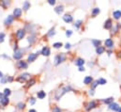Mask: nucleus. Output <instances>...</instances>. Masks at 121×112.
<instances>
[{
	"instance_id": "nucleus-21",
	"label": "nucleus",
	"mask_w": 121,
	"mask_h": 112,
	"mask_svg": "<svg viewBox=\"0 0 121 112\" xmlns=\"http://www.w3.org/2000/svg\"><path fill=\"white\" fill-rule=\"evenodd\" d=\"M45 96H46L45 91L40 90V91H39V92H38V98H39V99H43Z\"/></svg>"
},
{
	"instance_id": "nucleus-7",
	"label": "nucleus",
	"mask_w": 121,
	"mask_h": 112,
	"mask_svg": "<svg viewBox=\"0 0 121 112\" xmlns=\"http://www.w3.org/2000/svg\"><path fill=\"white\" fill-rule=\"evenodd\" d=\"M41 54H42L43 56H48L50 54H51V50H50V48H49L48 46H44V47L42 48V50H41Z\"/></svg>"
},
{
	"instance_id": "nucleus-44",
	"label": "nucleus",
	"mask_w": 121,
	"mask_h": 112,
	"mask_svg": "<svg viewBox=\"0 0 121 112\" xmlns=\"http://www.w3.org/2000/svg\"><path fill=\"white\" fill-rule=\"evenodd\" d=\"M79 71H80V72H84V71H85V68H84V67H80V68H79Z\"/></svg>"
},
{
	"instance_id": "nucleus-35",
	"label": "nucleus",
	"mask_w": 121,
	"mask_h": 112,
	"mask_svg": "<svg viewBox=\"0 0 121 112\" xmlns=\"http://www.w3.org/2000/svg\"><path fill=\"white\" fill-rule=\"evenodd\" d=\"M4 39H5V33L0 32V42H4Z\"/></svg>"
},
{
	"instance_id": "nucleus-34",
	"label": "nucleus",
	"mask_w": 121,
	"mask_h": 112,
	"mask_svg": "<svg viewBox=\"0 0 121 112\" xmlns=\"http://www.w3.org/2000/svg\"><path fill=\"white\" fill-rule=\"evenodd\" d=\"M17 107H18L19 109H23V108L26 107V104H25V103H19V104L17 105Z\"/></svg>"
},
{
	"instance_id": "nucleus-24",
	"label": "nucleus",
	"mask_w": 121,
	"mask_h": 112,
	"mask_svg": "<svg viewBox=\"0 0 121 112\" xmlns=\"http://www.w3.org/2000/svg\"><path fill=\"white\" fill-rule=\"evenodd\" d=\"M23 9H24L25 10H27L28 9H30V3H29L28 1H26V2L24 3V6H23Z\"/></svg>"
},
{
	"instance_id": "nucleus-13",
	"label": "nucleus",
	"mask_w": 121,
	"mask_h": 112,
	"mask_svg": "<svg viewBox=\"0 0 121 112\" xmlns=\"http://www.w3.org/2000/svg\"><path fill=\"white\" fill-rule=\"evenodd\" d=\"M12 80H13V78H12L11 76H3L0 81H1L2 84H4V83H6V82H11Z\"/></svg>"
},
{
	"instance_id": "nucleus-18",
	"label": "nucleus",
	"mask_w": 121,
	"mask_h": 112,
	"mask_svg": "<svg viewBox=\"0 0 121 112\" xmlns=\"http://www.w3.org/2000/svg\"><path fill=\"white\" fill-rule=\"evenodd\" d=\"M63 10H64V7L63 6H58V7H56V9H55V11L57 13V14H60L63 12Z\"/></svg>"
},
{
	"instance_id": "nucleus-10",
	"label": "nucleus",
	"mask_w": 121,
	"mask_h": 112,
	"mask_svg": "<svg viewBox=\"0 0 121 112\" xmlns=\"http://www.w3.org/2000/svg\"><path fill=\"white\" fill-rule=\"evenodd\" d=\"M96 107H97V104H96V102H94V101H91L90 103H88V104H87V106H86V109L87 111H89V110H91V109L95 108Z\"/></svg>"
},
{
	"instance_id": "nucleus-38",
	"label": "nucleus",
	"mask_w": 121,
	"mask_h": 112,
	"mask_svg": "<svg viewBox=\"0 0 121 112\" xmlns=\"http://www.w3.org/2000/svg\"><path fill=\"white\" fill-rule=\"evenodd\" d=\"M98 85H99V82H98V80H97V81H94V82L92 83L91 87H92V89H95V88H96Z\"/></svg>"
},
{
	"instance_id": "nucleus-25",
	"label": "nucleus",
	"mask_w": 121,
	"mask_h": 112,
	"mask_svg": "<svg viewBox=\"0 0 121 112\" xmlns=\"http://www.w3.org/2000/svg\"><path fill=\"white\" fill-rule=\"evenodd\" d=\"M113 102H114V98H113V97H110V98H107V99H104V100H103V103L108 104V105L112 104Z\"/></svg>"
},
{
	"instance_id": "nucleus-48",
	"label": "nucleus",
	"mask_w": 121,
	"mask_h": 112,
	"mask_svg": "<svg viewBox=\"0 0 121 112\" xmlns=\"http://www.w3.org/2000/svg\"><path fill=\"white\" fill-rule=\"evenodd\" d=\"M118 56H119V57H121V52H119V53H118Z\"/></svg>"
},
{
	"instance_id": "nucleus-42",
	"label": "nucleus",
	"mask_w": 121,
	"mask_h": 112,
	"mask_svg": "<svg viewBox=\"0 0 121 112\" xmlns=\"http://www.w3.org/2000/svg\"><path fill=\"white\" fill-rule=\"evenodd\" d=\"M48 2H49L50 5H55L56 4V0H49Z\"/></svg>"
},
{
	"instance_id": "nucleus-8",
	"label": "nucleus",
	"mask_w": 121,
	"mask_h": 112,
	"mask_svg": "<svg viewBox=\"0 0 121 112\" xmlns=\"http://www.w3.org/2000/svg\"><path fill=\"white\" fill-rule=\"evenodd\" d=\"M21 15H22V9H19V8L14 9V10H13V17L19 18Z\"/></svg>"
},
{
	"instance_id": "nucleus-47",
	"label": "nucleus",
	"mask_w": 121,
	"mask_h": 112,
	"mask_svg": "<svg viewBox=\"0 0 121 112\" xmlns=\"http://www.w3.org/2000/svg\"><path fill=\"white\" fill-rule=\"evenodd\" d=\"M29 112H37V111H36L35 109H30V110H29Z\"/></svg>"
},
{
	"instance_id": "nucleus-29",
	"label": "nucleus",
	"mask_w": 121,
	"mask_h": 112,
	"mask_svg": "<svg viewBox=\"0 0 121 112\" xmlns=\"http://www.w3.org/2000/svg\"><path fill=\"white\" fill-rule=\"evenodd\" d=\"M92 42H93L94 46H96V47H99L101 42H100V41H97V40H93V41H92Z\"/></svg>"
},
{
	"instance_id": "nucleus-14",
	"label": "nucleus",
	"mask_w": 121,
	"mask_h": 112,
	"mask_svg": "<svg viewBox=\"0 0 121 112\" xmlns=\"http://www.w3.org/2000/svg\"><path fill=\"white\" fill-rule=\"evenodd\" d=\"M63 20L66 22V23H70L72 21V16L70 14H65L63 16Z\"/></svg>"
},
{
	"instance_id": "nucleus-22",
	"label": "nucleus",
	"mask_w": 121,
	"mask_h": 112,
	"mask_svg": "<svg viewBox=\"0 0 121 112\" xmlns=\"http://www.w3.org/2000/svg\"><path fill=\"white\" fill-rule=\"evenodd\" d=\"M114 18L115 19H119L121 17V11L120 10H116V11H114Z\"/></svg>"
},
{
	"instance_id": "nucleus-3",
	"label": "nucleus",
	"mask_w": 121,
	"mask_h": 112,
	"mask_svg": "<svg viewBox=\"0 0 121 112\" xmlns=\"http://www.w3.org/2000/svg\"><path fill=\"white\" fill-rule=\"evenodd\" d=\"M65 59H66V56H65V55H64V54L57 55V56H56V59H55V61H56V65L60 64L61 62H63Z\"/></svg>"
},
{
	"instance_id": "nucleus-33",
	"label": "nucleus",
	"mask_w": 121,
	"mask_h": 112,
	"mask_svg": "<svg viewBox=\"0 0 121 112\" xmlns=\"http://www.w3.org/2000/svg\"><path fill=\"white\" fill-rule=\"evenodd\" d=\"M9 94H10V89H5V90H4V95H5V97H8Z\"/></svg>"
},
{
	"instance_id": "nucleus-16",
	"label": "nucleus",
	"mask_w": 121,
	"mask_h": 112,
	"mask_svg": "<svg viewBox=\"0 0 121 112\" xmlns=\"http://www.w3.org/2000/svg\"><path fill=\"white\" fill-rule=\"evenodd\" d=\"M105 46H107L108 48H112L114 46V42H113V40L111 39H107L105 41Z\"/></svg>"
},
{
	"instance_id": "nucleus-23",
	"label": "nucleus",
	"mask_w": 121,
	"mask_h": 112,
	"mask_svg": "<svg viewBox=\"0 0 121 112\" xmlns=\"http://www.w3.org/2000/svg\"><path fill=\"white\" fill-rule=\"evenodd\" d=\"M92 81H93V79H92L91 76H86V77L85 78V80H84V83L86 85H88V84H91Z\"/></svg>"
},
{
	"instance_id": "nucleus-36",
	"label": "nucleus",
	"mask_w": 121,
	"mask_h": 112,
	"mask_svg": "<svg viewBox=\"0 0 121 112\" xmlns=\"http://www.w3.org/2000/svg\"><path fill=\"white\" fill-rule=\"evenodd\" d=\"M53 46H54L55 48H60L61 46H62V43H61V42H56V43L53 44Z\"/></svg>"
},
{
	"instance_id": "nucleus-27",
	"label": "nucleus",
	"mask_w": 121,
	"mask_h": 112,
	"mask_svg": "<svg viewBox=\"0 0 121 112\" xmlns=\"http://www.w3.org/2000/svg\"><path fill=\"white\" fill-rule=\"evenodd\" d=\"M99 13V8L93 9V10H92V15H93V16H96V15H98Z\"/></svg>"
},
{
	"instance_id": "nucleus-19",
	"label": "nucleus",
	"mask_w": 121,
	"mask_h": 112,
	"mask_svg": "<svg viewBox=\"0 0 121 112\" xmlns=\"http://www.w3.org/2000/svg\"><path fill=\"white\" fill-rule=\"evenodd\" d=\"M103 52H104V47H102V46H99V47L96 48V53H97L98 55H100V54H102Z\"/></svg>"
},
{
	"instance_id": "nucleus-43",
	"label": "nucleus",
	"mask_w": 121,
	"mask_h": 112,
	"mask_svg": "<svg viewBox=\"0 0 121 112\" xmlns=\"http://www.w3.org/2000/svg\"><path fill=\"white\" fill-rule=\"evenodd\" d=\"M65 47H66L67 49H69V48H70V44H69V43H67V44L65 45Z\"/></svg>"
},
{
	"instance_id": "nucleus-1",
	"label": "nucleus",
	"mask_w": 121,
	"mask_h": 112,
	"mask_svg": "<svg viewBox=\"0 0 121 112\" xmlns=\"http://www.w3.org/2000/svg\"><path fill=\"white\" fill-rule=\"evenodd\" d=\"M69 90H72V89H71L70 86L62 87L61 89H59L56 91V100H59L66 92H68V91H69Z\"/></svg>"
},
{
	"instance_id": "nucleus-2",
	"label": "nucleus",
	"mask_w": 121,
	"mask_h": 112,
	"mask_svg": "<svg viewBox=\"0 0 121 112\" xmlns=\"http://www.w3.org/2000/svg\"><path fill=\"white\" fill-rule=\"evenodd\" d=\"M24 56V50L23 49H18L14 52V55H13V57L15 59H20L22 56Z\"/></svg>"
},
{
	"instance_id": "nucleus-45",
	"label": "nucleus",
	"mask_w": 121,
	"mask_h": 112,
	"mask_svg": "<svg viewBox=\"0 0 121 112\" xmlns=\"http://www.w3.org/2000/svg\"><path fill=\"white\" fill-rule=\"evenodd\" d=\"M2 98H3V94H2V93H1V92H0V100H1V99H2Z\"/></svg>"
},
{
	"instance_id": "nucleus-12",
	"label": "nucleus",
	"mask_w": 121,
	"mask_h": 112,
	"mask_svg": "<svg viewBox=\"0 0 121 112\" xmlns=\"http://www.w3.org/2000/svg\"><path fill=\"white\" fill-rule=\"evenodd\" d=\"M13 20H14V17H13L12 15H9V16L6 18V20H5V25H6V26L10 25V24L13 22Z\"/></svg>"
},
{
	"instance_id": "nucleus-11",
	"label": "nucleus",
	"mask_w": 121,
	"mask_h": 112,
	"mask_svg": "<svg viewBox=\"0 0 121 112\" xmlns=\"http://www.w3.org/2000/svg\"><path fill=\"white\" fill-rule=\"evenodd\" d=\"M37 56H38V54H37V53L29 54V55H28V57H27V61H28V62H33V61H35V59L37 58Z\"/></svg>"
},
{
	"instance_id": "nucleus-32",
	"label": "nucleus",
	"mask_w": 121,
	"mask_h": 112,
	"mask_svg": "<svg viewBox=\"0 0 121 112\" xmlns=\"http://www.w3.org/2000/svg\"><path fill=\"white\" fill-rule=\"evenodd\" d=\"M98 82H99V85H105L107 83V81L104 79V78H99V80H98Z\"/></svg>"
},
{
	"instance_id": "nucleus-20",
	"label": "nucleus",
	"mask_w": 121,
	"mask_h": 112,
	"mask_svg": "<svg viewBox=\"0 0 121 112\" xmlns=\"http://www.w3.org/2000/svg\"><path fill=\"white\" fill-rule=\"evenodd\" d=\"M85 63V60L83 59V58H78L76 61H75V65H77V66H80V67H82V65Z\"/></svg>"
},
{
	"instance_id": "nucleus-30",
	"label": "nucleus",
	"mask_w": 121,
	"mask_h": 112,
	"mask_svg": "<svg viewBox=\"0 0 121 112\" xmlns=\"http://www.w3.org/2000/svg\"><path fill=\"white\" fill-rule=\"evenodd\" d=\"M35 41H36V39H35V36H34V35H32V36H29V37H28V42H29L30 44H32Z\"/></svg>"
},
{
	"instance_id": "nucleus-37",
	"label": "nucleus",
	"mask_w": 121,
	"mask_h": 112,
	"mask_svg": "<svg viewBox=\"0 0 121 112\" xmlns=\"http://www.w3.org/2000/svg\"><path fill=\"white\" fill-rule=\"evenodd\" d=\"M52 112H62V110H61L60 107H55L53 108Z\"/></svg>"
},
{
	"instance_id": "nucleus-17",
	"label": "nucleus",
	"mask_w": 121,
	"mask_h": 112,
	"mask_svg": "<svg viewBox=\"0 0 121 112\" xmlns=\"http://www.w3.org/2000/svg\"><path fill=\"white\" fill-rule=\"evenodd\" d=\"M9 98L8 97H3L1 100H0V103H1V105L2 106H7L8 104H9Z\"/></svg>"
},
{
	"instance_id": "nucleus-39",
	"label": "nucleus",
	"mask_w": 121,
	"mask_h": 112,
	"mask_svg": "<svg viewBox=\"0 0 121 112\" xmlns=\"http://www.w3.org/2000/svg\"><path fill=\"white\" fill-rule=\"evenodd\" d=\"M71 34H72V31H71V30H67V31H66V36H67V37H70Z\"/></svg>"
},
{
	"instance_id": "nucleus-28",
	"label": "nucleus",
	"mask_w": 121,
	"mask_h": 112,
	"mask_svg": "<svg viewBox=\"0 0 121 112\" xmlns=\"http://www.w3.org/2000/svg\"><path fill=\"white\" fill-rule=\"evenodd\" d=\"M35 83H36V80H35L34 78H31L30 80L27 82V88H28V87H31V86H33Z\"/></svg>"
},
{
	"instance_id": "nucleus-31",
	"label": "nucleus",
	"mask_w": 121,
	"mask_h": 112,
	"mask_svg": "<svg viewBox=\"0 0 121 112\" xmlns=\"http://www.w3.org/2000/svg\"><path fill=\"white\" fill-rule=\"evenodd\" d=\"M55 34H56L55 28H52V29H51V30H50V31L48 32V34H47V35H48V37H52V36H54Z\"/></svg>"
},
{
	"instance_id": "nucleus-5",
	"label": "nucleus",
	"mask_w": 121,
	"mask_h": 112,
	"mask_svg": "<svg viewBox=\"0 0 121 112\" xmlns=\"http://www.w3.org/2000/svg\"><path fill=\"white\" fill-rule=\"evenodd\" d=\"M26 35V30L25 29H19L17 32H16V37L18 40H22Z\"/></svg>"
},
{
	"instance_id": "nucleus-41",
	"label": "nucleus",
	"mask_w": 121,
	"mask_h": 112,
	"mask_svg": "<svg viewBox=\"0 0 121 112\" xmlns=\"http://www.w3.org/2000/svg\"><path fill=\"white\" fill-rule=\"evenodd\" d=\"M81 23H82V21H77V22L75 23L74 27H75V28H79V27H80V25H81Z\"/></svg>"
},
{
	"instance_id": "nucleus-49",
	"label": "nucleus",
	"mask_w": 121,
	"mask_h": 112,
	"mask_svg": "<svg viewBox=\"0 0 121 112\" xmlns=\"http://www.w3.org/2000/svg\"><path fill=\"white\" fill-rule=\"evenodd\" d=\"M118 112H121V107L119 108V110H118Z\"/></svg>"
},
{
	"instance_id": "nucleus-6",
	"label": "nucleus",
	"mask_w": 121,
	"mask_h": 112,
	"mask_svg": "<svg viewBox=\"0 0 121 112\" xmlns=\"http://www.w3.org/2000/svg\"><path fill=\"white\" fill-rule=\"evenodd\" d=\"M17 66H18L19 69H26L27 68V63H26V61L20 60V61H18Z\"/></svg>"
},
{
	"instance_id": "nucleus-26",
	"label": "nucleus",
	"mask_w": 121,
	"mask_h": 112,
	"mask_svg": "<svg viewBox=\"0 0 121 112\" xmlns=\"http://www.w3.org/2000/svg\"><path fill=\"white\" fill-rule=\"evenodd\" d=\"M0 5H1L3 8H7L8 6L10 5V2H9V1H2V2H0Z\"/></svg>"
},
{
	"instance_id": "nucleus-4",
	"label": "nucleus",
	"mask_w": 121,
	"mask_h": 112,
	"mask_svg": "<svg viewBox=\"0 0 121 112\" xmlns=\"http://www.w3.org/2000/svg\"><path fill=\"white\" fill-rule=\"evenodd\" d=\"M30 76V75L29 74H27V73H26V74H23V75H21L18 78H17V81H19V82H25L28 77Z\"/></svg>"
},
{
	"instance_id": "nucleus-40",
	"label": "nucleus",
	"mask_w": 121,
	"mask_h": 112,
	"mask_svg": "<svg viewBox=\"0 0 121 112\" xmlns=\"http://www.w3.org/2000/svg\"><path fill=\"white\" fill-rule=\"evenodd\" d=\"M35 102H36V99H35V98L31 97L30 99H29V103H30L31 105H34V104H35Z\"/></svg>"
},
{
	"instance_id": "nucleus-46",
	"label": "nucleus",
	"mask_w": 121,
	"mask_h": 112,
	"mask_svg": "<svg viewBox=\"0 0 121 112\" xmlns=\"http://www.w3.org/2000/svg\"><path fill=\"white\" fill-rule=\"evenodd\" d=\"M2 77H3V74H2V73H1V72H0V79H1V78H2Z\"/></svg>"
},
{
	"instance_id": "nucleus-15",
	"label": "nucleus",
	"mask_w": 121,
	"mask_h": 112,
	"mask_svg": "<svg viewBox=\"0 0 121 112\" xmlns=\"http://www.w3.org/2000/svg\"><path fill=\"white\" fill-rule=\"evenodd\" d=\"M112 27H113L112 20H111V19H108V20L105 22V24H104V28H106V29H110Z\"/></svg>"
},
{
	"instance_id": "nucleus-9",
	"label": "nucleus",
	"mask_w": 121,
	"mask_h": 112,
	"mask_svg": "<svg viewBox=\"0 0 121 112\" xmlns=\"http://www.w3.org/2000/svg\"><path fill=\"white\" fill-rule=\"evenodd\" d=\"M109 108H110L111 110H113V111H118L120 107H119L118 104H117V103H112V104H110Z\"/></svg>"
}]
</instances>
